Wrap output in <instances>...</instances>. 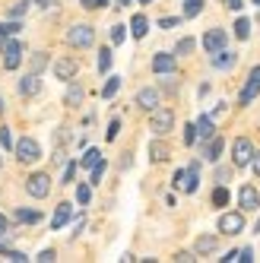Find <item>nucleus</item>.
<instances>
[{
	"mask_svg": "<svg viewBox=\"0 0 260 263\" xmlns=\"http://www.w3.org/2000/svg\"><path fill=\"white\" fill-rule=\"evenodd\" d=\"M150 130L156 137H169L172 134V127H175V111L172 108H153L150 111Z\"/></svg>",
	"mask_w": 260,
	"mask_h": 263,
	"instance_id": "obj_1",
	"label": "nucleus"
},
{
	"mask_svg": "<svg viewBox=\"0 0 260 263\" xmlns=\"http://www.w3.org/2000/svg\"><path fill=\"white\" fill-rule=\"evenodd\" d=\"M175 187H178L181 194H197V187H200V165L191 162V168L175 172Z\"/></svg>",
	"mask_w": 260,
	"mask_h": 263,
	"instance_id": "obj_2",
	"label": "nucleus"
},
{
	"mask_svg": "<svg viewBox=\"0 0 260 263\" xmlns=\"http://www.w3.org/2000/svg\"><path fill=\"white\" fill-rule=\"evenodd\" d=\"M26 194H29V197H35V200H45V197L51 194V178H48L45 172L29 175V178H26Z\"/></svg>",
	"mask_w": 260,
	"mask_h": 263,
	"instance_id": "obj_3",
	"label": "nucleus"
},
{
	"mask_svg": "<svg viewBox=\"0 0 260 263\" xmlns=\"http://www.w3.org/2000/svg\"><path fill=\"white\" fill-rule=\"evenodd\" d=\"M251 159H254V143H251L248 137H238V140L232 143V162H235V168L251 165Z\"/></svg>",
	"mask_w": 260,
	"mask_h": 263,
	"instance_id": "obj_4",
	"label": "nucleus"
},
{
	"mask_svg": "<svg viewBox=\"0 0 260 263\" xmlns=\"http://www.w3.org/2000/svg\"><path fill=\"white\" fill-rule=\"evenodd\" d=\"M92 42H96V29L86 26V23L73 26V29L67 32V45H73V48H89Z\"/></svg>",
	"mask_w": 260,
	"mask_h": 263,
	"instance_id": "obj_5",
	"label": "nucleus"
},
{
	"mask_svg": "<svg viewBox=\"0 0 260 263\" xmlns=\"http://www.w3.org/2000/svg\"><path fill=\"white\" fill-rule=\"evenodd\" d=\"M39 156H42V146L35 143L32 137H23L20 143H16V159H20L23 165H32V162H39Z\"/></svg>",
	"mask_w": 260,
	"mask_h": 263,
	"instance_id": "obj_6",
	"label": "nucleus"
},
{
	"mask_svg": "<svg viewBox=\"0 0 260 263\" xmlns=\"http://www.w3.org/2000/svg\"><path fill=\"white\" fill-rule=\"evenodd\" d=\"M4 70H16L23 64V45L16 42V39H10V42H4Z\"/></svg>",
	"mask_w": 260,
	"mask_h": 263,
	"instance_id": "obj_7",
	"label": "nucleus"
},
{
	"mask_svg": "<svg viewBox=\"0 0 260 263\" xmlns=\"http://www.w3.org/2000/svg\"><path fill=\"white\" fill-rule=\"evenodd\" d=\"M219 232L241 235V232H245V213H222L219 216Z\"/></svg>",
	"mask_w": 260,
	"mask_h": 263,
	"instance_id": "obj_8",
	"label": "nucleus"
},
{
	"mask_svg": "<svg viewBox=\"0 0 260 263\" xmlns=\"http://www.w3.org/2000/svg\"><path fill=\"white\" fill-rule=\"evenodd\" d=\"M257 96H260V67L251 70V77H248L245 89H241V96H238V105H251Z\"/></svg>",
	"mask_w": 260,
	"mask_h": 263,
	"instance_id": "obj_9",
	"label": "nucleus"
},
{
	"mask_svg": "<svg viewBox=\"0 0 260 263\" xmlns=\"http://www.w3.org/2000/svg\"><path fill=\"white\" fill-rule=\"evenodd\" d=\"M238 206H241V213L260 210V194H257V187H251V184L241 187V191H238Z\"/></svg>",
	"mask_w": 260,
	"mask_h": 263,
	"instance_id": "obj_10",
	"label": "nucleus"
},
{
	"mask_svg": "<svg viewBox=\"0 0 260 263\" xmlns=\"http://www.w3.org/2000/svg\"><path fill=\"white\" fill-rule=\"evenodd\" d=\"M226 42H229V35H226V29H210L207 35H203V48H207L210 54L222 51V48H226Z\"/></svg>",
	"mask_w": 260,
	"mask_h": 263,
	"instance_id": "obj_11",
	"label": "nucleus"
},
{
	"mask_svg": "<svg viewBox=\"0 0 260 263\" xmlns=\"http://www.w3.org/2000/svg\"><path fill=\"white\" fill-rule=\"evenodd\" d=\"M77 70H80V64L73 58H61L58 64H54V77H58L61 83H70L73 77H77Z\"/></svg>",
	"mask_w": 260,
	"mask_h": 263,
	"instance_id": "obj_12",
	"label": "nucleus"
},
{
	"mask_svg": "<svg viewBox=\"0 0 260 263\" xmlns=\"http://www.w3.org/2000/svg\"><path fill=\"white\" fill-rule=\"evenodd\" d=\"M153 73H159V77H172V73H175V54L159 51L153 58Z\"/></svg>",
	"mask_w": 260,
	"mask_h": 263,
	"instance_id": "obj_13",
	"label": "nucleus"
},
{
	"mask_svg": "<svg viewBox=\"0 0 260 263\" xmlns=\"http://www.w3.org/2000/svg\"><path fill=\"white\" fill-rule=\"evenodd\" d=\"M20 92H23L26 99L39 96V92H42V80H39V73H26V77L20 80Z\"/></svg>",
	"mask_w": 260,
	"mask_h": 263,
	"instance_id": "obj_14",
	"label": "nucleus"
},
{
	"mask_svg": "<svg viewBox=\"0 0 260 263\" xmlns=\"http://www.w3.org/2000/svg\"><path fill=\"white\" fill-rule=\"evenodd\" d=\"M70 216H73V206H70V203H58V210H54V219H51V229H54V232H61L64 225L70 222Z\"/></svg>",
	"mask_w": 260,
	"mask_h": 263,
	"instance_id": "obj_15",
	"label": "nucleus"
},
{
	"mask_svg": "<svg viewBox=\"0 0 260 263\" xmlns=\"http://www.w3.org/2000/svg\"><path fill=\"white\" fill-rule=\"evenodd\" d=\"M137 105H140L143 111L159 108V89H140V92H137Z\"/></svg>",
	"mask_w": 260,
	"mask_h": 263,
	"instance_id": "obj_16",
	"label": "nucleus"
},
{
	"mask_svg": "<svg viewBox=\"0 0 260 263\" xmlns=\"http://www.w3.org/2000/svg\"><path fill=\"white\" fill-rule=\"evenodd\" d=\"M216 248H219V238H216V235H200V238H197V244H194V251H197L200 257L216 254Z\"/></svg>",
	"mask_w": 260,
	"mask_h": 263,
	"instance_id": "obj_17",
	"label": "nucleus"
},
{
	"mask_svg": "<svg viewBox=\"0 0 260 263\" xmlns=\"http://www.w3.org/2000/svg\"><path fill=\"white\" fill-rule=\"evenodd\" d=\"M235 61H238V54H232V51H226V48L213 54V67H216V70H232Z\"/></svg>",
	"mask_w": 260,
	"mask_h": 263,
	"instance_id": "obj_18",
	"label": "nucleus"
},
{
	"mask_svg": "<svg viewBox=\"0 0 260 263\" xmlns=\"http://www.w3.org/2000/svg\"><path fill=\"white\" fill-rule=\"evenodd\" d=\"M197 137L200 140H213L216 137V124H213L210 115H200V121H197Z\"/></svg>",
	"mask_w": 260,
	"mask_h": 263,
	"instance_id": "obj_19",
	"label": "nucleus"
},
{
	"mask_svg": "<svg viewBox=\"0 0 260 263\" xmlns=\"http://www.w3.org/2000/svg\"><path fill=\"white\" fill-rule=\"evenodd\" d=\"M146 32H150V20H146L143 13H137L134 20H130V35H134V39H143Z\"/></svg>",
	"mask_w": 260,
	"mask_h": 263,
	"instance_id": "obj_20",
	"label": "nucleus"
},
{
	"mask_svg": "<svg viewBox=\"0 0 260 263\" xmlns=\"http://www.w3.org/2000/svg\"><path fill=\"white\" fill-rule=\"evenodd\" d=\"M222 137H213V140H207V149H203V159H210V162H216L219 156H222Z\"/></svg>",
	"mask_w": 260,
	"mask_h": 263,
	"instance_id": "obj_21",
	"label": "nucleus"
},
{
	"mask_svg": "<svg viewBox=\"0 0 260 263\" xmlns=\"http://www.w3.org/2000/svg\"><path fill=\"white\" fill-rule=\"evenodd\" d=\"M13 219L23 222V225H35V222H42V213H39V210H16Z\"/></svg>",
	"mask_w": 260,
	"mask_h": 263,
	"instance_id": "obj_22",
	"label": "nucleus"
},
{
	"mask_svg": "<svg viewBox=\"0 0 260 263\" xmlns=\"http://www.w3.org/2000/svg\"><path fill=\"white\" fill-rule=\"evenodd\" d=\"M150 159L153 162H165V159H169V146H165L162 140H153L150 143Z\"/></svg>",
	"mask_w": 260,
	"mask_h": 263,
	"instance_id": "obj_23",
	"label": "nucleus"
},
{
	"mask_svg": "<svg viewBox=\"0 0 260 263\" xmlns=\"http://www.w3.org/2000/svg\"><path fill=\"white\" fill-rule=\"evenodd\" d=\"M64 102H67L70 108H77V105L83 102V86H80V83H73V86L67 89V96H64Z\"/></svg>",
	"mask_w": 260,
	"mask_h": 263,
	"instance_id": "obj_24",
	"label": "nucleus"
},
{
	"mask_svg": "<svg viewBox=\"0 0 260 263\" xmlns=\"http://www.w3.org/2000/svg\"><path fill=\"white\" fill-rule=\"evenodd\" d=\"M203 4L207 0H184V20H194V16L203 13Z\"/></svg>",
	"mask_w": 260,
	"mask_h": 263,
	"instance_id": "obj_25",
	"label": "nucleus"
},
{
	"mask_svg": "<svg viewBox=\"0 0 260 263\" xmlns=\"http://www.w3.org/2000/svg\"><path fill=\"white\" fill-rule=\"evenodd\" d=\"M235 39H241V42H248V39H251V20L238 16V23H235Z\"/></svg>",
	"mask_w": 260,
	"mask_h": 263,
	"instance_id": "obj_26",
	"label": "nucleus"
},
{
	"mask_svg": "<svg viewBox=\"0 0 260 263\" xmlns=\"http://www.w3.org/2000/svg\"><path fill=\"white\" fill-rule=\"evenodd\" d=\"M118 89H121V77H108V83H105V89H102V99H115Z\"/></svg>",
	"mask_w": 260,
	"mask_h": 263,
	"instance_id": "obj_27",
	"label": "nucleus"
},
{
	"mask_svg": "<svg viewBox=\"0 0 260 263\" xmlns=\"http://www.w3.org/2000/svg\"><path fill=\"white\" fill-rule=\"evenodd\" d=\"M29 67H32V73H39V77H42V70L48 67V54H32V61H29Z\"/></svg>",
	"mask_w": 260,
	"mask_h": 263,
	"instance_id": "obj_28",
	"label": "nucleus"
},
{
	"mask_svg": "<svg viewBox=\"0 0 260 263\" xmlns=\"http://www.w3.org/2000/svg\"><path fill=\"white\" fill-rule=\"evenodd\" d=\"M213 206H229V187L226 184H219L213 191Z\"/></svg>",
	"mask_w": 260,
	"mask_h": 263,
	"instance_id": "obj_29",
	"label": "nucleus"
},
{
	"mask_svg": "<svg viewBox=\"0 0 260 263\" xmlns=\"http://www.w3.org/2000/svg\"><path fill=\"white\" fill-rule=\"evenodd\" d=\"M99 159H102V153H99V149H89V153L80 159V165H83V168H92V165H96Z\"/></svg>",
	"mask_w": 260,
	"mask_h": 263,
	"instance_id": "obj_30",
	"label": "nucleus"
},
{
	"mask_svg": "<svg viewBox=\"0 0 260 263\" xmlns=\"http://www.w3.org/2000/svg\"><path fill=\"white\" fill-rule=\"evenodd\" d=\"M194 48H197V42H194V39H181V42H178V48H175V54H191Z\"/></svg>",
	"mask_w": 260,
	"mask_h": 263,
	"instance_id": "obj_31",
	"label": "nucleus"
},
{
	"mask_svg": "<svg viewBox=\"0 0 260 263\" xmlns=\"http://www.w3.org/2000/svg\"><path fill=\"white\" fill-rule=\"evenodd\" d=\"M108 67H111V51H108V48H102V51H99V70H102V73H108Z\"/></svg>",
	"mask_w": 260,
	"mask_h": 263,
	"instance_id": "obj_32",
	"label": "nucleus"
},
{
	"mask_svg": "<svg viewBox=\"0 0 260 263\" xmlns=\"http://www.w3.org/2000/svg\"><path fill=\"white\" fill-rule=\"evenodd\" d=\"M0 254H4L7 260H13V263H26V260H29L23 251H4V248H0Z\"/></svg>",
	"mask_w": 260,
	"mask_h": 263,
	"instance_id": "obj_33",
	"label": "nucleus"
},
{
	"mask_svg": "<svg viewBox=\"0 0 260 263\" xmlns=\"http://www.w3.org/2000/svg\"><path fill=\"white\" fill-rule=\"evenodd\" d=\"M124 35H127L124 26H111V45H121V42H124Z\"/></svg>",
	"mask_w": 260,
	"mask_h": 263,
	"instance_id": "obj_34",
	"label": "nucleus"
},
{
	"mask_svg": "<svg viewBox=\"0 0 260 263\" xmlns=\"http://www.w3.org/2000/svg\"><path fill=\"white\" fill-rule=\"evenodd\" d=\"M77 200H80L83 206L92 200V191H89V184H80V187H77Z\"/></svg>",
	"mask_w": 260,
	"mask_h": 263,
	"instance_id": "obj_35",
	"label": "nucleus"
},
{
	"mask_svg": "<svg viewBox=\"0 0 260 263\" xmlns=\"http://www.w3.org/2000/svg\"><path fill=\"white\" fill-rule=\"evenodd\" d=\"M184 143H188V146L197 143V124H188V127H184Z\"/></svg>",
	"mask_w": 260,
	"mask_h": 263,
	"instance_id": "obj_36",
	"label": "nucleus"
},
{
	"mask_svg": "<svg viewBox=\"0 0 260 263\" xmlns=\"http://www.w3.org/2000/svg\"><path fill=\"white\" fill-rule=\"evenodd\" d=\"M73 178H77V162H70L64 168V184H73Z\"/></svg>",
	"mask_w": 260,
	"mask_h": 263,
	"instance_id": "obj_37",
	"label": "nucleus"
},
{
	"mask_svg": "<svg viewBox=\"0 0 260 263\" xmlns=\"http://www.w3.org/2000/svg\"><path fill=\"white\" fill-rule=\"evenodd\" d=\"M0 146H4V149H13V137H10L7 127H0Z\"/></svg>",
	"mask_w": 260,
	"mask_h": 263,
	"instance_id": "obj_38",
	"label": "nucleus"
},
{
	"mask_svg": "<svg viewBox=\"0 0 260 263\" xmlns=\"http://www.w3.org/2000/svg\"><path fill=\"white\" fill-rule=\"evenodd\" d=\"M80 4L86 10H102V7H108V0H80Z\"/></svg>",
	"mask_w": 260,
	"mask_h": 263,
	"instance_id": "obj_39",
	"label": "nucleus"
},
{
	"mask_svg": "<svg viewBox=\"0 0 260 263\" xmlns=\"http://www.w3.org/2000/svg\"><path fill=\"white\" fill-rule=\"evenodd\" d=\"M118 134H121V121L115 118V121H111V124H108V134H105V137H108V140H115Z\"/></svg>",
	"mask_w": 260,
	"mask_h": 263,
	"instance_id": "obj_40",
	"label": "nucleus"
},
{
	"mask_svg": "<svg viewBox=\"0 0 260 263\" xmlns=\"http://www.w3.org/2000/svg\"><path fill=\"white\" fill-rule=\"evenodd\" d=\"M178 23H181L178 16H162V20H159V26H162V29H175Z\"/></svg>",
	"mask_w": 260,
	"mask_h": 263,
	"instance_id": "obj_41",
	"label": "nucleus"
},
{
	"mask_svg": "<svg viewBox=\"0 0 260 263\" xmlns=\"http://www.w3.org/2000/svg\"><path fill=\"white\" fill-rule=\"evenodd\" d=\"M26 10H29V4H16V7H10V20H20Z\"/></svg>",
	"mask_w": 260,
	"mask_h": 263,
	"instance_id": "obj_42",
	"label": "nucleus"
},
{
	"mask_svg": "<svg viewBox=\"0 0 260 263\" xmlns=\"http://www.w3.org/2000/svg\"><path fill=\"white\" fill-rule=\"evenodd\" d=\"M238 260H241V263H251V260H254V251H251V248H245V251H238Z\"/></svg>",
	"mask_w": 260,
	"mask_h": 263,
	"instance_id": "obj_43",
	"label": "nucleus"
},
{
	"mask_svg": "<svg viewBox=\"0 0 260 263\" xmlns=\"http://www.w3.org/2000/svg\"><path fill=\"white\" fill-rule=\"evenodd\" d=\"M39 260H42V263H51V260H58V254L48 248V251H42V254H39Z\"/></svg>",
	"mask_w": 260,
	"mask_h": 263,
	"instance_id": "obj_44",
	"label": "nucleus"
},
{
	"mask_svg": "<svg viewBox=\"0 0 260 263\" xmlns=\"http://www.w3.org/2000/svg\"><path fill=\"white\" fill-rule=\"evenodd\" d=\"M229 175H232V172H229V168H219V172H216V178H219V184H226V181H229Z\"/></svg>",
	"mask_w": 260,
	"mask_h": 263,
	"instance_id": "obj_45",
	"label": "nucleus"
},
{
	"mask_svg": "<svg viewBox=\"0 0 260 263\" xmlns=\"http://www.w3.org/2000/svg\"><path fill=\"white\" fill-rule=\"evenodd\" d=\"M226 7H229V10H235V13H238V10H241V7H245V0H226Z\"/></svg>",
	"mask_w": 260,
	"mask_h": 263,
	"instance_id": "obj_46",
	"label": "nucleus"
},
{
	"mask_svg": "<svg viewBox=\"0 0 260 263\" xmlns=\"http://www.w3.org/2000/svg\"><path fill=\"white\" fill-rule=\"evenodd\" d=\"M175 260H178V263H188V260H194V254H188V251H181V254H175Z\"/></svg>",
	"mask_w": 260,
	"mask_h": 263,
	"instance_id": "obj_47",
	"label": "nucleus"
},
{
	"mask_svg": "<svg viewBox=\"0 0 260 263\" xmlns=\"http://www.w3.org/2000/svg\"><path fill=\"white\" fill-rule=\"evenodd\" d=\"M251 165H254V175L260 178V153H254V159H251Z\"/></svg>",
	"mask_w": 260,
	"mask_h": 263,
	"instance_id": "obj_48",
	"label": "nucleus"
},
{
	"mask_svg": "<svg viewBox=\"0 0 260 263\" xmlns=\"http://www.w3.org/2000/svg\"><path fill=\"white\" fill-rule=\"evenodd\" d=\"M222 260H226V263H235V260H238V251H229V254L222 257Z\"/></svg>",
	"mask_w": 260,
	"mask_h": 263,
	"instance_id": "obj_49",
	"label": "nucleus"
},
{
	"mask_svg": "<svg viewBox=\"0 0 260 263\" xmlns=\"http://www.w3.org/2000/svg\"><path fill=\"white\" fill-rule=\"evenodd\" d=\"M7 229H10V222H7V219H4V216H0V235H4V232H7Z\"/></svg>",
	"mask_w": 260,
	"mask_h": 263,
	"instance_id": "obj_50",
	"label": "nucleus"
},
{
	"mask_svg": "<svg viewBox=\"0 0 260 263\" xmlns=\"http://www.w3.org/2000/svg\"><path fill=\"white\" fill-rule=\"evenodd\" d=\"M35 4H39L42 10H48V7H51V0H35Z\"/></svg>",
	"mask_w": 260,
	"mask_h": 263,
	"instance_id": "obj_51",
	"label": "nucleus"
},
{
	"mask_svg": "<svg viewBox=\"0 0 260 263\" xmlns=\"http://www.w3.org/2000/svg\"><path fill=\"white\" fill-rule=\"evenodd\" d=\"M118 4H121V7H127V4H130V0H118Z\"/></svg>",
	"mask_w": 260,
	"mask_h": 263,
	"instance_id": "obj_52",
	"label": "nucleus"
},
{
	"mask_svg": "<svg viewBox=\"0 0 260 263\" xmlns=\"http://www.w3.org/2000/svg\"><path fill=\"white\" fill-rule=\"evenodd\" d=\"M254 232H260V219H257V225H254Z\"/></svg>",
	"mask_w": 260,
	"mask_h": 263,
	"instance_id": "obj_53",
	"label": "nucleus"
},
{
	"mask_svg": "<svg viewBox=\"0 0 260 263\" xmlns=\"http://www.w3.org/2000/svg\"><path fill=\"white\" fill-rule=\"evenodd\" d=\"M0 115H4V99H0Z\"/></svg>",
	"mask_w": 260,
	"mask_h": 263,
	"instance_id": "obj_54",
	"label": "nucleus"
},
{
	"mask_svg": "<svg viewBox=\"0 0 260 263\" xmlns=\"http://www.w3.org/2000/svg\"><path fill=\"white\" fill-rule=\"evenodd\" d=\"M0 51H4V35H0Z\"/></svg>",
	"mask_w": 260,
	"mask_h": 263,
	"instance_id": "obj_55",
	"label": "nucleus"
},
{
	"mask_svg": "<svg viewBox=\"0 0 260 263\" xmlns=\"http://www.w3.org/2000/svg\"><path fill=\"white\" fill-rule=\"evenodd\" d=\"M140 4H153V0H140Z\"/></svg>",
	"mask_w": 260,
	"mask_h": 263,
	"instance_id": "obj_56",
	"label": "nucleus"
},
{
	"mask_svg": "<svg viewBox=\"0 0 260 263\" xmlns=\"http://www.w3.org/2000/svg\"><path fill=\"white\" fill-rule=\"evenodd\" d=\"M251 4H257V7H260V0H251Z\"/></svg>",
	"mask_w": 260,
	"mask_h": 263,
	"instance_id": "obj_57",
	"label": "nucleus"
}]
</instances>
